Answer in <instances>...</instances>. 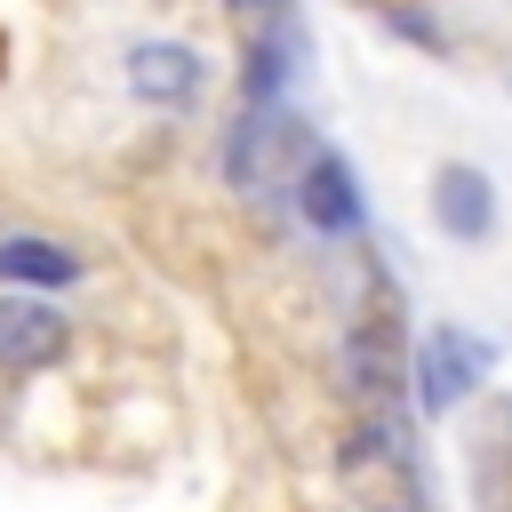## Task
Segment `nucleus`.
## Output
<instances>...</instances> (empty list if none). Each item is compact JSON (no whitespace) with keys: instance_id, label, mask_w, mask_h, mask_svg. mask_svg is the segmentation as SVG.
Wrapping results in <instances>:
<instances>
[{"instance_id":"4","label":"nucleus","mask_w":512,"mask_h":512,"mask_svg":"<svg viewBox=\"0 0 512 512\" xmlns=\"http://www.w3.org/2000/svg\"><path fill=\"white\" fill-rule=\"evenodd\" d=\"M56 352H64V312H56V304H40V296L0 304V368H8V376L48 368Z\"/></svg>"},{"instance_id":"7","label":"nucleus","mask_w":512,"mask_h":512,"mask_svg":"<svg viewBox=\"0 0 512 512\" xmlns=\"http://www.w3.org/2000/svg\"><path fill=\"white\" fill-rule=\"evenodd\" d=\"M352 384H360V392H384V384H392V336L368 328V336L352 344Z\"/></svg>"},{"instance_id":"3","label":"nucleus","mask_w":512,"mask_h":512,"mask_svg":"<svg viewBox=\"0 0 512 512\" xmlns=\"http://www.w3.org/2000/svg\"><path fill=\"white\" fill-rule=\"evenodd\" d=\"M432 224H440L448 240H488V232H496V184H488V168L448 160V168L432 176Z\"/></svg>"},{"instance_id":"2","label":"nucleus","mask_w":512,"mask_h":512,"mask_svg":"<svg viewBox=\"0 0 512 512\" xmlns=\"http://www.w3.org/2000/svg\"><path fill=\"white\" fill-rule=\"evenodd\" d=\"M296 208H304V224L312 232H328V240H344V232H360V184H352V168L336 160V152H312L304 160V176H296Z\"/></svg>"},{"instance_id":"8","label":"nucleus","mask_w":512,"mask_h":512,"mask_svg":"<svg viewBox=\"0 0 512 512\" xmlns=\"http://www.w3.org/2000/svg\"><path fill=\"white\" fill-rule=\"evenodd\" d=\"M232 8H272V0H232Z\"/></svg>"},{"instance_id":"5","label":"nucleus","mask_w":512,"mask_h":512,"mask_svg":"<svg viewBox=\"0 0 512 512\" xmlns=\"http://www.w3.org/2000/svg\"><path fill=\"white\" fill-rule=\"evenodd\" d=\"M128 88H136L144 104H192V96H200V56L176 48V40H152V48L128 56Z\"/></svg>"},{"instance_id":"1","label":"nucleus","mask_w":512,"mask_h":512,"mask_svg":"<svg viewBox=\"0 0 512 512\" xmlns=\"http://www.w3.org/2000/svg\"><path fill=\"white\" fill-rule=\"evenodd\" d=\"M480 376H488V344H480L472 328H432V336L416 344V400H424L432 416H448Z\"/></svg>"},{"instance_id":"6","label":"nucleus","mask_w":512,"mask_h":512,"mask_svg":"<svg viewBox=\"0 0 512 512\" xmlns=\"http://www.w3.org/2000/svg\"><path fill=\"white\" fill-rule=\"evenodd\" d=\"M0 280H16V288H64V280H80V256L56 248V240H0Z\"/></svg>"}]
</instances>
